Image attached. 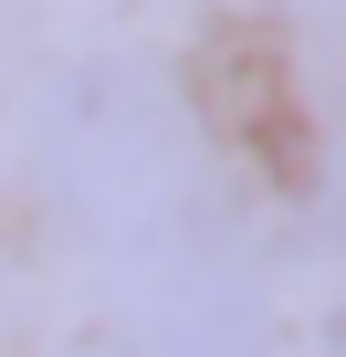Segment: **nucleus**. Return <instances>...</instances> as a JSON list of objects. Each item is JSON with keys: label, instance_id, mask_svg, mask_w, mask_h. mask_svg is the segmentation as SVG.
<instances>
[{"label": "nucleus", "instance_id": "obj_1", "mask_svg": "<svg viewBox=\"0 0 346 357\" xmlns=\"http://www.w3.org/2000/svg\"><path fill=\"white\" fill-rule=\"evenodd\" d=\"M32 178H42V211L84 242L168 231L189 190V116L147 63H84L53 84L32 126Z\"/></svg>", "mask_w": 346, "mask_h": 357}, {"label": "nucleus", "instance_id": "obj_2", "mask_svg": "<svg viewBox=\"0 0 346 357\" xmlns=\"http://www.w3.org/2000/svg\"><path fill=\"white\" fill-rule=\"evenodd\" d=\"M116 357H262V294L221 263H179L126 305Z\"/></svg>", "mask_w": 346, "mask_h": 357}]
</instances>
